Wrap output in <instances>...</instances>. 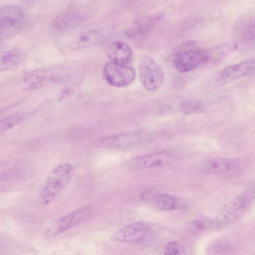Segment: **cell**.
Masks as SVG:
<instances>
[{"instance_id": "6da1fadb", "label": "cell", "mask_w": 255, "mask_h": 255, "mask_svg": "<svg viewBox=\"0 0 255 255\" xmlns=\"http://www.w3.org/2000/svg\"><path fill=\"white\" fill-rule=\"evenodd\" d=\"M74 167L69 162L61 164L49 173L45 179L39 195L42 204H47L54 200L63 191L71 179Z\"/></svg>"}, {"instance_id": "7a4b0ae2", "label": "cell", "mask_w": 255, "mask_h": 255, "mask_svg": "<svg viewBox=\"0 0 255 255\" xmlns=\"http://www.w3.org/2000/svg\"><path fill=\"white\" fill-rule=\"evenodd\" d=\"M151 138L147 131L138 130L101 137L95 141L94 145L102 149L127 150L146 144Z\"/></svg>"}, {"instance_id": "3957f363", "label": "cell", "mask_w": 255, "mask_h": 255, "mask_svg": "<svg viewBox=\"0 0 255 255\" xmlns=\"http://www.w3.org/2000/svg\"><path fill=\"white\" fill-rule=\"evenodd\" d=\"M255 196V188L251 186L225 205L219 211L216 221L219 228L233 223L246 212Z\"/></svg>"}, {"instance_id": "277c9868", "label": "cell", "mask_w": 255, "mask_h": 255, "mask_svg": "<svg viewBox=\"0 0 255 255\" xmlns=\"http://www.w3.org/2000/svg\"><path fill=\"white\" fill-rule=\"evenodd\" d=\"M194 45L189 42L175 57L174 65L180 73L191 71L210 59L209 50L195 48Z\"/></svg>"}, {"instance_id": "5b68a950", "label": "cell", "mask_w": 255, "mask_h": 255, "mask_svg": "<svg viewBox=\"0 0 255 255\" xmlns=\"http://www.w3.org/2000/svg\"><path fill=\"white\" fill-rule=\"evenodd\" d=\"M138 74L141 84L149 91L158 89L165 81V74L161 67L147 56H141L139 59Z\"/></svg>"}, {"instance_id": "8992f818", "label": "cell", "mask_w": 255, "mask_h": 255, "mask_svg": "<svg viewBox=\"0 0 255 255\" xmlns=\"http://www.w3.org/2000/svg\"><path fill=\"white\" fill-rule=\"evenodd\" d=\"M24 20L22 7L18 4H7L0 7V29L1 37L10 36L22 26Z\"/></svg>"}, {"instance_id": "52a82bcc", "label": "cell", "mask_w": 255, "mask_h": 255, "mask_svg": "<svg viewBox=\"0 0 255 255\" xmlns=\"http://www.w3.org/2000/svg\"><path fill=\"white\" fill-rule=\"evenodd\" d=\"M106 81L116 87H123L131 84L136 77L135 69L127 65L109 61L104 68Z\"/></svg>"}, {"instance_id": "ba28073f", "label": "cell", "mask_w": 255, "mask_h": 255, "mask_svg": "<svg viewBox=\"0 0 255 255\" xmlns=\"http://www.w3.org/2000/svg\"><path fill=\"white\" fill-rule=\"evenodd\" d=\"M152 233L150 227L143 222H137L130 224L117 231L111 236L115 242L141 243L149 239Z\"/></svg>"}, {"instance_id": "9c48e42d", "label": "cell", "mask_w": 255, "mask_h": 255, "mask_svg": "<svg viewBox=\"0 0 255 255\" xmlns=\"http://www.w3.org/2000/svg\"><path fill=\"white\" fill-rule=\"evenodd\" d=\"M174 158L171 152L161 151L133 158L126 163V166L134 170L159 167L171 163Z\"/></svg>"}, {"instance_id": "30bf717a", "label": "cell", "mask_w": 255, "mask_h": 255, "mask_svg": "<svg viewBox=\"0 0 255 255\" xmlns=\"http://www.w3.org/2000/svg\"><path fill=\"white\" fill-rule=\"evenodd\" d=\"M254 75H255V58L225 67L219 73L217 81L219 84L224 85Z\"/></svg>"}, {"instance_id": "8fae6325", "label": "cell", "mask_w": 255, "mask_h": 255, "mask_svg": "<svg viewBox=\"0 0 255 255\" xmlns=\"http://www.w3.org/2000/svg\"><path fill=\"white\" fill-rule=\"evenodd\" d=\"M241 167L240 162L236 159L215 158L203 162L200 170L206 174L228 175L237 173Z\"/></svg>"}, {"instance_id": "7c38bea8", "label": "cell", "mask_w": 255, "mask_h": 255, "mask_svg": "<svg viewBox=\"0 0 255 255\" xmlns=\"http://www.w3.org/2000/svg\"><path fill=\"white\" fill-rule=\"evenodd\" d=\"M86 16V11L81 7H74L65 11L53 22V28L59 31H64L80 23Z\"/></svg>"}, {"instance_id": "4fadbf2b", "label": "cell", "mask_w": 255, "mask_h": 255, "mask_svg": "<svg viewBox=\"0 0 255 255\" xmlns=\"http://www.w3.org/2000/svg\"><path fill=\"white\" fill-rule=\"evenodd\" d=\"M89 214V208L83 207L62 217L53 226V234L57 235L68 231L87 219Z\"/></svg>"}, {"instance_id": "5bb4252c", "label": "cell", "mask_w": 255, "mask_h": 255, "mask_svg": "<svg viewBox=\"0 0 255 255\" xmlns=\"http://www.w3.org/2000/svg\"><path fill=\"white\" fill-rule=\"evenodd\" d=\"M141 198L161 210H175L182 206V202L179 198L166 193H158L150 195L149 196L146 193H143Z\"/></svg>"}, {"instance_id": "9a60e30c", "label": "cell", "mask_w": 255, "mask_h": 255, "mask_svg": "<svg viewBox=\"0 0 255 255\" xmlns=\"http://www.w3.org/2000/svg\"><path fill=\"white\" fill-rule=\"evenodd\" d=\"M163 16L162 12H158L136 20L127 30V35L131 37L144 35Z\"/></svg>"}, {"instance_id": "2e32d148", "label": "cell", "mask_w": 255, "mask_h": 255, "mask_svg": "<svg viewBox=\"0 0 255 255\" xmlns=\"http://www.w3.org/2000/svg\"><path fill=\"white\" fill-rule=\"evenodd\" d=\"M108 55L112 61L127 65L131 60L132 53L127 43L121 41H115L109 46Z\"/></svg>"}, {"instance_id": "e0dca14e", "label": "cell", "mask_w": 255, "mask_h": 255, "mask_svg": "<svg viewBox=\"0 0 255 255\" xmlns=\"http://www.w3.org/2000/svg\"><path fill=\"white\" fill-rule=\"evenodd\" d=\"M53 70L43 69L38 71L32 72L26 77L25 82L30 88H37L42 86L54 79Z\"/></svg>"}, {"instance_id": "ac0fdd59", "label": "cell", "mask_w": 255, "mask_h": 255, "mask_svg": "<svg viewBox=\"0 0 255 255\" xmlns=\"http://www.w3.org/2000/svg\"><path fill=\"white\" fill-rule=\"evenodd\" d=\"M23 56L22 52L18 49H12L4 51L0 54V71L11 69L22 60Z\"/></svg>"}, {"instance_id": "d6986e66", "label": "cell", "mask_w": 255, "mask_h": 255, "mask_svg": "<svg viewBox=\"0 0 255 255\" xmlns=\"http://www.w3.org/2000/svg\"><path fill=\"white\" fill-rule=\"evenodd\" d=\"M101 37V33L96 30L84 32L78 38L76 47L83 48L92 46L100 41Z\"/></svg>"}, {"instance_id": "ffe728a7", "label": "cell", "mask_w": 255, "mask_h": 255, "mask_svg": "<svg viewBox=\"0 0 255 255\" xmlns=\"http://www.w3.org/2000/svg\"><path fill=\"white\" fill-rule=\"evenodd\" d=\"M192 227L193 231L197 233H203L219 228L216 220L208 218L199 219L194 221Z\"/></svg>"}, {"instance_id": "44dd1931", "label": "cell", "mask_w": 255, "mask_h": 255, "mask_svg": "<svg viewBox=\"0 0 255 255\" xmlns=\"http://www.w3.org/2000/svg\"><path fill=\"white\" fill-rule=\"evenodd\" d=\"M230 243L224 240L214 241L208 247V252L211 255H218L224 254L230 250Z\"/></svg>"}, {"instance_id": "7402d4cb", "label": "cell", "mask_w": 255, "mask_h": 255, "mask_svg": "<svg viewBox=\"0 0 255 255\" xmlns=\"http://www.w3.org/2000/svg\"><path fill=\"white\" fill-rule=\"evenodd\" d=\"M25 115L14 114L2 119L0 123V131H6L20 123L24 119Z\"/></svg>"}, {"instance_id": "603a6c76", "label": "cell", "mask_w": 255, "mask_h": 255, "mask_svg": "<svg viewBox=\"0 0 255 255\" xmlns=\"http://www.w3.org/2000/svg\"><path fill=\"white\" fill-rule=\"evenodd\" d=\"M203 105L201 102L190 100L184 101L180 105V110L184 114H189L197 112L201 109Z\"/></svg>"}, {"instance_id": "cb8c5ba5", "label": "cell", "mask_w": 255, "mask_h": 255, "mask_svg": "<svg viewBox=\"0 0 255 255\" xmlns=\"http://www.w3.org/2000/svg\"><path fill=\"white\" fill-rule=\"evenodd\" d=\"M164 255H185L184 246L177 241H171L165 246Z\"/></svg>"}, {"instance_id": "d4e9b609", "label": "cell", "mask_w": 255, "mask_h": 255, "mask_svg": "<svg viewBox=\"0 0 255 255\" xmlns=\"http://www.w3.org/2000/svg\"><path fill=\"white\" fill-rule=\"evenodd\" d=\"M240 37L242 40L252 41L255 40V21L245 23L240 30Z\"/></svg>"}]
</instances>
